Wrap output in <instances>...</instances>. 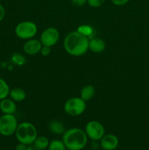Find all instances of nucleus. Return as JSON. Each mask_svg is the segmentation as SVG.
<instances>
[{"instance_id": "24", "label": "nucleus", "mask_w": 149, "mask_h": 150, "mask_svg": "<svg viewBox=\"0 0 149 150\" xmlns=\"http://www.w3.org/2000/svg\"><path fill=\"white\" fill-rule=\"evenodd\" d=\"M27 147L28 145L19 142V143L15 146V150H26L27 149Z\"/></svg>"}, {"instance_id": "10", "label": "nucleus", "mask_w": 149, "mask_h": 150, "mask_svg": "<svg viewBox=\"0 0 149 150\" xmlns=\"http://www.w3.org/2000/svg\"><path fill=\"white\" fill-rule=\"evenodd\" d=\"M119 144L118 137L113 134H105L100 139V146L104 150H114Z\"/></svg>"}, {"instance_id": "7", "label": "nucleus", "mask_w": 149, "mask_h": 150, "mask_svg": "<svg viewBox=\"0 0 149 150\" xmlns=\"http://www.w3.org/2000/svg\"><path fill=\"white\" fill-rule=\"evenodd\" d=\"M85 132L88 138L92 141H100L105 134V130L102 123L96 120L89 121L85 127Z\"/></svg>"}, {"instance_id": "26", "label": "nucleus", "mask_w": 149, "mask_h": 150, "mask_svg": "<svg viewBox=\"0 0 149 150\" xmlns=\"http://www.w3.org/2000/svg\"><path fill=\"white\" fill-rule=\"evenodd\" d=\"M26 150H40V149H38V148L36 146H34V145L32 144L28 145L27 149H26Z\"/></svg>"}, {"instance_id": "16", "label": "nucleus", "mask_w": 149, "mask_h": 150, "mask_svg": "<svg viewBox=\"0 0 149 150\" xmlns=\"http://www.w3.org/2000/svg\"><path fill=\"white\" fill-rule=\"evenodd\" d=\"M50 142L48 139V138H46L45 136H37V139H35L34 142L33 143V144L34 146H36L40 150H43L47 149L49 146Z\"/></svg>"}, {"instance_id": "1", "label": "nucleus", "mask_w": 149, "mask_h": 150, "mask_svg": "<svg viewBox=\"0 0 149 150\" xmlns=\"http://www.w3.org/2000/svg\"><path fill=\"white\" fill-rule=\"evenodd\" d=\"M89 38L79 33L77 31L70 32L64 40V48L66 52L72 57H80L89 50Z\"/></svg>"}, {"instance_id": "11", "label": "nucleus", "mask_w": 149, "mask_h": 150, "mask_svg": "<svg viewBox=\"0 0 149 150\" xmlns=\"http://www.w3.org/2000/svg\"><path fill=\"white\" fill-rule=\"evenodd\" d=\"M0 110L4 114H14L17 110L15 102L11 98H4L0 101Z\"/></svg>"}, {"instance_id": "17", "label": "nucleus", "mask_w": 149, "mask_h": 150, "mask_svg": "<svg viewBox=\"0 0 149 150\" xmlns=\"http://www.w3.org/2000/svg\"><path fill=\"white\" fill-rule=\"evenodd\" d=\"M10 86L3 79L0 78V100L7 98L10 93Z\"/></svg>"}, {"instance_id": "8", "label": "nucleus", "mask_w": 149, "mask_h": 150, "mask_svg": "<svg viewBox=\"0 0 149 150\" xmlns=\"http://www.w3.org/2000/svg\"><path fill=\"white\" fill-rule=\"evenodd\" d=\"M60 38L59 32L55 27H48L40 35V42L42 45L52 47L58 42Z\"/></svg>"}, {"instance_id": "22", "label": "nucleus", "mask_w": 149, "mask_h": 150, "mask_svg": "<svg viewBox=\"0 0 149 150\" xmlns=\"http://www.w3.org/2000/svg\"><path fill=\"white\" fill-rule=\"evenodd\" d=\"M71 3L74 7H80L84 6L87 3V0H71Z\"/></svg>"}, {"instance_id": "2", "label": "nucleus", "mask_w": 149, "mask_h": 150, "mask_svg": "<svg viewBox=\"0 0 149 150\" xmlns=\"http://www.w3.org/2000/svg\"><path fill=\"white\" fill-rule=\"evenodd\" d=\"M88 136L85 130L77 127H72L67 130L62 136L66 149L69 150H82L84 149L88 142Z\"/></svg>"}, {"instance_id": "12", "label": "nucleus", "mask_w": 149, "mask_h": 150, "mask_svg": "<svg viewBox=\"0 0 149 150\" xmlns=\"http://www.w3.org/2000/svg\"><path fill=\"white\" fill-rule=\"evenodd\" d=\"M106 48V43L102 39L99 38H93L89 39V50L91 51L93 53L99 54L105 51Z\"/></svg>"}, {"instance_id": "20", "label": "nucleus", "mask_w": 149, "mask_h": 150, "mask_svg": "<svg viewBox=\"0 0 149 150\" xmlns=\"http://www.w3.org/2000/svg\"><path fill=\"white\" fill-rule=\"evenodd\" d=\"M105 1V0H87V4L90 7L96 8L103 5Z\"/></svg>"}, {"instance_id": "13", "label": "nucleus", "mask_w": 149, "mask_h": 150, "mask_svg": "<svg viewBox=\"0 0 149 150\" xmlns=\"http://www.w3.org/2000/svg\"><path fill=\"white\" fill-rule=\"evenodd\" d=\"M9 96L15 102H21L26 99V93L21 88L15 87L10 89Z\"/></svg>"}, {"instance_id": "14", "label": "nucleus", "mask_w": 149, "mask_h": 150, "mask_svg": "<svg viewBox=\"0 0 149 150\" xmlns=\"http://www.w3.org/2000/svg\"><path fill=\"white\" fill-rule=\"evenodd\" d=\"M95 92L96 90L93 85L87 84L82 88L81 91H80V98L84 101L87 102L93 98Z\"/></svg>"}, {"instance_id": "4", "label": "nucleus", "mask_w": 149, "mask_h": 150, "mask_svg": "<svg viewBox=\"0 0 149 150\" xmlns=\"http://www.w3.org/2000/svg\"><path fill=\"white\" fill-rule=\"evenodd\" d=\"M64 109L66 114L71 117H77L84 113L86 109V101L81 98L75 97L71 98L66 101L64 105Z\"/></svg>"}, {"instance_id": "5", "label": "nucleus", "mask_w": 149, "mask_h": 150, "mask_svg": "<svg viewBox=\"0 0 149 150\" xmlns=\"http://www.w3.org/2000/svg\"><path fill=\"white\" fill-rule=\"evenodd\" d=\"M15 33L21 40H29L33 38L37 33V26L34 22L25 21L20 22L15 29Z\"/></svg>"}, {"instance_id": "15", "label": "nucleus", "mask_w": 149, "mask_h": 150, "mask_svg": "<svg viewBox=\"0 0 149 150\" xmlns=\"http://www.w3.org/2000/svg\"><path fill=\"white\" fill-rule=\"evenodd\" d=\"M48 128L50 131L56 135L63 134L66 131L64 125L58 120H53L48 125Z\"/></svg>"}, {"instance_id": "25", "label": "nucleus", "mask_w": 149, "mask_h": 150, "mask_svg": "<svg viewBox=\"0 0 149 150\" xmlns=\"http://www.w3.org/2000/svg\"><path fill=\"white\" fill-rule=\"evenodd\" d=\"M4 16H5V10L4 7L0 4V22L4 18Z\"/></svg>"}, {"instance_id": "6", "label": "nucleus", "mask_w": 149, "mask_h": 150, "mask_svg": "<svg viewBox=\"0 0 149 150\" xmlns=\"http://www.w3.org/2000/svg\"><path fill=\"white\" fill-rule=\"evenodd\" d=\"M18 125V120L14 114H3L0 117V134L12 136L15 133Z\"/></svg>"}, {"instance_id": "19", "label": "nucleus", "mask_w": 149, "mask_h": 150, "mask_svg": "<svg viewBox=\"0 0 149 150\" xmlns=\"http://www.w3.org/2000/svg\"><path fill=\"white\" fill-rule=\"evenodd\" d=\"M77 31L79 33L87 37V38H89L93 33V29L89 25H81V26H79Z\"/></svg>"}, {"instance_id": "3", "label": "nucleus", "mask_w": 149, "mask_h": 150, "mask_svg": "<svg viewBox=\"0 0 149 150\" xmlns=\"http://www.w3.org/2000/svg\"><path fill=\"white\" fill-rule=\"evenodd\" d=\"M15 134L18 142L26 145L32 144L38 136L36 127L28 122L19 124Z\"/></svg>"}, {"instance_id": "23", "label": "nucleus", "mask_w": 149, "mask_h": 150, "mask_svg": "<svg viewBox=\"0 0 149 150\" xmlns=\"http://www.w3.org/2000/svg\"><path fill=\"white\" fill-rule=\"evenodd\" d=\"M111 2L116 6H123L129 1V0H110Z\"/></svg>"}, {"instance_id": "18", "label": "nucleus", "mask_w": 149, "mask_h": 150, "mask_svg": "<svg viewBox=\"0 0 149 150\" xmlns=\"http://www.w3.org/2000/svg\"><path fill=\"white\" fill-rule=\"evenodd\" d=\"M48 149V150H66V146L62 141L55 139L50 142Z\"/></svg>"}, {"instance_id": "21", "label": "nucleus", "mask_w": 149, "mask_h": 150, "mask_svg": "<svg viewBox=\"0 0 149 150\" xmlns=\"http://www.w3.org/2000/svg\"><path fill=\"white\" fill-rule=\"evenodd\" d=\"M39 53L43 57H48L51 54V47L46 46V45H42Z\"/></svg>"}, {"instance_id": "9", "label": "nucleus", "mask_w": 149, "mask_h": 150, "mask_svg": "<svg viewBox=\"0 0 149 150\" xmlns=\"http://www.w3.org/2000/svg\"><path fill=\"white\" fill-rule=\"evenodd\" d=\"M42 46V45L39 40L32 38L27 40L23 44V50L28 55H35L40 52Z\"/></svg>"}]
</instances>
